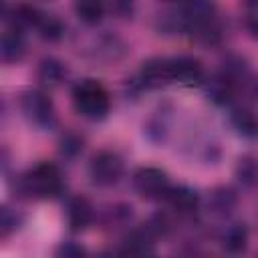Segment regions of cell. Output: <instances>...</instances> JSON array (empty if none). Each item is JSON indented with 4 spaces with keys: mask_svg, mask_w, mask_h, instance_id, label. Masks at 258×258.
<instances>
[{
    "mask_svg": "<svg viewBox=\"0 0 258 258\" xmlns=\"http://www.w3.org/2000/svg\"><path fill=\"white\" fill-rule=\"evenodd\" d=\"M38 77L46 85H58L60 79L64 77V67L54 58H44L38 67Z\"/></svg>",
    "mask_w": 258,
    "mask_h": 258,
    "instance_id": "cell-15",
    "label": "cell"
},
{
    "mask_svg": "<svg viewBox=\"0 0 258 258\" xmlns=\"http://www.w3.org/2000/svg\"><path fill=\"white\" fill-rule=\"evenodd\" d=\"M169 73H171V81L198 83L202 79V64L191 56H179L169 60Z\"/></svg>",
    "mask_w": 258,
    "mask_h": 258,
    "instance_id": "cell-6",
    "label": "cell"
},
{
    "mask_svg": "<svg viewBox=\"0 0 258 258\" xmlns=\"http://www.w3.org/2000/svg\"><path fill=\"white\" fill-rule=\"evenodd\" d=\"M236 206V196L230 189H218L212 196V210L216 214H228Z\"/></svg>",
    "mask_w": 258,
    "mask_h": 258,
    "instance_id": "cell-18",
    "label": "cell"
},
{
    "mask_svg": "<svg viewBox=\"0 0 258 258\" xmlns=\"http://www.w3.org/2000/svg\"><path fill=\"white\" fill-rule=\"evenodd\" d=\"M121 171H123V163L111 151L97 153L93 157V161H91V167H89L91 179L97 185H113V183H117V179L121 177Z\"/></svg>",
    "mask_w": 258,
    "mask_h": 258,
    "instance_id": "cell-4",
    "label": "cell"
},
{
    "mask_svg": "<svg viewBox=\"0 0 258 258\" xmlns=\"http://www.w3.org/2000/svg\"><path fill=\"white\" fill-rule=\"evenodd\" d=\"M22 111L26 113V117L38 125L46 123L52 115V105L50 99L40 93V91H28L22 95Z\"/></svg>",
    "mask_w": 258,
    "mask_h": 258,
    "instance_id": "cell-5",
    "label": "cell"
},
{
    "mask_svg": "<svg viewBox=\"0 0 258 258\" xmlns=\"http://www.w3.org/2000/svg\"><path fill=\"white\" fill-rule=\"evenodd\" d=\"M141 77H143V83L149 85V87L169 83L171 81L169 60H149V62H145L143 69H141Z\"/></svg>",
    "mask_w": 258,
    "mask_h": 258,
    "instance_id": "cell-7",
    "label": "cell"
},
{
    "mask_svg": "<svg viewBox=\"0 0 258 258\" xmlns=\"http://www.w3.org/2000/svg\"><path fill=\"white\" fill-rule=\"evenodd\" d=\"M248 4H252V6H258V0H246Z\"/></svg>",
    "mask_w": 258,
    "mask_h": 258,
    "instance_id": "cell-22",
    "label": "cell"
},
{
    "mask_svg": "<svg viewBox=\"0 0 258 258\" xmlns=\"http://www.w3.org/2000/svg\"><path fill=\"white\" fill-rule=\"evenodd\" d=\"M40 18H42V14H38V10L28 4H18L14 8V24L16 26H32V24L36 26L40 22Z\"/></svg>",
    "mask_w": 258,
    "mask_h": 258,
    "instance_id": "cell-17",
    "label": "cell"
},
{
    "mask_svg": "<svg viewBox=\"0 0 258 258\" xmlns=\"http://www.w3.org/2000/svg\"><path fill=\"white\" fill-rule=\"evenodd\" d=\"M73 101H75L77 111L89 119H103L109 111L107 91L103 89V85H99L97 81H91V79H87L75 87Z\"/></svg>",
    "mask_w": 258,
    "mask_h": 258,
    "instance_id": "cell-1",
    "label": "cell"
},
{
    "mask_svg": "<svg viewBox=\"0 0 258 258\" xmlns=\"http://www.w3.org/2000/svg\"><path fill=\"white\" fill-rule=\"evenodd\" d=\"M93 208L85 198H75L67 208V220L73 230H81L91 222Z\"/></svg>",
    "mask_w": 258,
    "mask_h": 258,
    "instance_id": "cell-8",
    "label": "cell"
},
{
    "mask_svg": "<svg viewBox=\"0 0 258 258\" xmlns=\"http://www.w3.org/2000/svg\"><path fill=\"white\" fill-rule=\"evenodd\" d=\"M254 95H256V99H258V81L254 83Z\"/></svg>",
    "mask_w": 258,
    "mask_h": 258,
    "instance_id": "cell-21",
    "label": "cell"
},
{
    "mask_svg": "<svg viewBox=\"0 0 258 258\" xmlns=\"http://www.w3.org/2000/svg\"><path fill=\"white\" fill-rule=\"evenodd\" d=\"M24 54V40L18 30H8L2 38V58L6 62L18 60Z\"/></svg>",
    "mask_w": 258,
    "mask_h": 258,
    "instance_id": "cell-11",
    "label": "cell"
},
{
    "mask_svg": "<svg viewBox=\"0 0 258 258\" xmlns=\"http://www.w3.org/2000/svg\"><path fill=\"white\" fill-rule=\"evenodd\" d=\"M169 206L177 212V214H191L196 208H198V196L187 189V187H175V189H169L167 198Z\"/></svg>",
    "mask_w": 258,
    "mask_h": 258,
    "instance_id": "cell-10",
    "label": "cell"
},
{
    "mask_svg": "<svg viewBox=\"0 0 258 258\" xmlns=\"http://www.w3.org/2000/svg\"><path fill=\"white\" fill-rule=\"evenodd\" d=\"M135 189L147 198V200H159V198H167L169 194V181L165 177V173L157 167H141L135 177H133Z\"/></svg>",
    "mask_w": 258,
    "mask_h": 258,
    "instance_id": "cell-3",
    "label": "cell"
},
{
    "mask_svg": "<svg viewBox=\"0 0 258 258\" xmlns=\"http://www.w3.org/2000/svg\"><path fill=\"white\" fill-rule=\"evenodd\" d=\"M236 173L240 177L242 183L246 185H254L258 181V161L254 157H244L240 159L238 167H236Z\"/></svg>",
    "mask_w": 258,
    "mask_h": 258,
    "instance_id": "cell-16",
    "label": "cell"
},
{
    "mask_svg": "<svg viewBox=\"0 0 258 258\" xmlns=\"http://www.w3.org/2000/svg\"><path fill=\"white\" fill-rule=\"evenodd\" d=\"M60 254H83V248H79V246H62L60 250H58Z\"/></svg>",
    "mask_w": 258,
    "mask_h": 258,
    "instance_id": "cell-20",
    "label": "cell"
},
{
    "mask_svg": "<svg viewBox=\"0 0 258 258\" xmlns=\"http://www.w3.org/2000/svg\"><path fill=\"white\" fill-rule=\"evenodd\" d=\"M232 123L244 137H258V117L254 113H250L246 109L234 111L232 113Z\"/></svg>",
    "mask_w": 258,
    "mask_h": 258,
    "instance_id": "cell-13",
    "label": "cell"
},
{
    "mask_svg": "<svg viewBox=\"0 0 258 258\" xmlns=\"http://www.w3.org/2000/svg\"><path fill=\"white\" fill-rule=\"evenodd\" d=\"M103 10H105L103 0H77V4H75L77 16L87 24L99 22L103 16Z\"/></svg>",
    "mask_w": 258,
    "mask_h": 258,
    "instance_id": "cell-12",
    "label": "cell"
},
{
    "mask_svg": "<svg viewBox=\"0 0 258 258\" xmlns=\"http://www.w3.org/2000/svg\"><path fill=\"white\" fill-rule=\"evenodd\" d=\"M36 26H38L42 38H46V40H58L62 34V24L54 16H42Z\"/></svg>",
    "mask_w": 258,
    "mask_h": 258,
    "instance_id": "cell-19",
    "label": "cell"
},
{
    "mask_svg": "<svg viewBox=\"0 0 258 258\" xmlns=\"http://www.w3.org/2000/svg\"><path fill=\"white\" fill-rule=\"evenodd\" d=\"M246 240H248L246 228H244L242 224H234V226H230V228L226 230L222 244H224V248H226L228 252H240V250L246 248Z\"/></svg>",
    "mask_w": 258,
    "mask_h": 258,
    "instance_id": "cell-14",
    "label": "cell"
},
{
    "mask_svg": "<svg viewBox=\"0 0 258 258\" xmlns=\"http://www.w3.org/2000/svg\"><path fill=\"white\" fill-rule=\"evenodd\" d=\"M24 194L34 198H52L60 191V173L52 163H38L20 181Z\"/></svg>",
    "mask_w": 258,
    "mask_h": 258,
    "instance_id": "cell-2",
    "label": "cell"
},
{
    "mask_svg": "<svg viewBox=\"0 0 258 258\" xmlns=\"http://www.w3.org/2000/svg\"><path fill=\"white\" fill-rule=\"evenodd\" d=\"M212 12H214L212 0H185L183 4V14L194 26L208 24L212 18Z\"/></svg>",
    "mask_w": 258,
    "mask_h": 258,
    "instance_id": "cell-9",
    "label": "cell"
}]
</instances>
